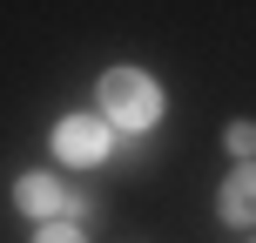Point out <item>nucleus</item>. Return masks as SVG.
Returning <instances> with one entry per match:
<instances>
[{"label": "nucleus", "instance_id": "f257e3e1", "mask_svg": "<svg viewBox=\"0 0 256 243\" xmlns=\"http://www.w3.org/2000/svg\"><path fill=\"white\" fill-rule=\"evenodd\" d=\"M162 81L142 75V68H108L102 81H94V115H102L115 135H155V122H162Z\"/></svg>", "mask_w": 256, "mask_h": 243}, {"label": "nucleus", "instance_id": "f03ea898", "mask_svg": "<svg viewBox=\"0 0 256 243\" xmlns=\"http://www.w3.org/2000/svg\"><path fill=\"white\" fill-rule=\"evenodd\" d=\"M108 149H115V128H108L102 115H61V122H54V162H68V169H102Z\"/></svg>", "mask_w": 256, "mask_h": 243}, {"label": "nucleus", "instance_id": "7ed1b4c3", "mask_svg": "<svg viewBox=\"0 0 256 243\" xmlns=\"http://www.w3.org/2000/svg\"><path fill=\"white\" fill-rule=\"evenodd\" d=\"M14 209H20V216H40V223H61V176H54V169L14 176Z\"/></svg>", "mask_w": 256, "mask_h": 243}, {"label": "nucleus", "instance_id": "20e7f679", "mask_svg": "<svg viewBox=\"0 0 256 243\" xmlns=\"http://www.w3.org/2000/svg\"><path fill=\"white\" fill-rule=\"evenodd\" d=\"M216 209H222V223H236V230H250V216H256V182H250V169H236V176L222 182Z\"/></svg>", "mask_w": 256, "mask_h": 243}, {"label": "nucleus", "instance_id": "39448f33", "mask_svg": "<svg viewBox=\"0 0 256 243\" xmlns=\"http://www.w3.org/2000/svg\"><path fill=\"white\" fill-rule=\"evenodd\" d=\"M148 155H155V135H115L108 162H115V169H148Z\"/></svg>", "mask_w": 256, "mask_h": 243}, {"label": "nucleus", "instance_id": "423d86ee", "mask_svg": "<svg viewBox=\"0 0 256 243\" xmlns=\"http://www.w3.org/2000/svg\"><path fill=\"white\" fill-rule=\"evenodd\" d=\"M222 142H230V155L243 162V155L256 149V128H250V122H230V135H222Z\"/></svg>", "mask_w": 256, "mask_h": 243}, {"label": "nucleus", "instance_id": "0eeeda50", "mask_svg": "<svg viewBox=\"0 0 256 243\" xmlns=\"http://www.w3.org/2000/svg\"><path fill=\"white\" fill-rule=\"evenodd\" d=\"M34 243H88V236H81L74 223H40V230H34Z\"/></svg>", "mask_w": 256, "mask_h": 243}]
</instances>
